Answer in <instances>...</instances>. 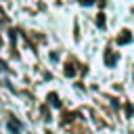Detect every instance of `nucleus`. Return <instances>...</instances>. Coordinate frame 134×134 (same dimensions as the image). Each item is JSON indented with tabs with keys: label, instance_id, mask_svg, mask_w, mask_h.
<instances>
[{
	"label": "nucleus",
	"instance_id": "nucleus-1",
	"mask_svg": "<svg viewBox=\"0 0 134 134\" xmlns=\"http://www.w3.org/2000/svg\"><path fill=\"white\" fill-rule=\"evenodd\" d=\"M8 128L13 130V134H19V130H21V126H19V121H17V119H13V117L8 119Z\"/></svg>",
	"mask_w": 134,
	"mask_h": 134
},
{
	"label": "nucleus",
	"instance_id": "nucleus-2",
	"mask_svg": "<svg viewBox=\"0 0 134 134\" xmlns=\"http://www.w3.org/2000/svg\"><path fill=\"white\" fill-rule=\"evenodd\" d=\"M130 40H132L130 31H121V36L117 38V42H119V44H126V42H130Z\"/></svg>",
	"mask_w": 134,
	"mask_h": 134
},
{
	"label": "nucleus",
	"instance_id": "nucleus-3",
	"mask_svg": "<svg viewBox=\"0 0 134 134\" xmlns=\"http://www.w3.org/2000/svg\"><path fill=\"white\" fill-rule=\"evenodd\" d=\"M48 100H50V105H52V107H59V105H61V100L57 98V94H54V92H50V94H48Z\"/></svg>",
	"mask_w": 134,
	"mask_h": 134
},
{
	"label": "nucleus",
	"instance_id": "nucleus-4",
	"mask_svg": "<svg viewBox=\"0 0 134 134\" xmlns=\"http://www.w3.org/2000/svg\"><path fill=\"white\" fill-rule=\"evenodd\" d=\"M96 25H98V27H105V15H103V13L96 17Z\"/></svg>",
	"mask_w": 134,
	"mask_h": 134
},
{
	"label": "nucleus",
	"instance_id": "nucleus-5",
	"mask_svg": "<svg viewBox=\"0 0 134 134\" xmlns=\"http://www.w3.org/2000/svg\"><path fill=\"white\" fill-rule=\"evenodd\" d=\"M105 61H107L109 65H113V63L117 61V57H115V54H109V52H107V57H105Z\"/></svg>",
	"mask_w": 134,
	"mask_h": 134
},
{
	"label": "nucleus",
	"instance_id": "nucleus-6",
	"mask_svg": "<svg viewBox=\"0 0 134 134\" xmlns=\"http://www.w3.org/2000/svg\"><path fill=\"white\" fill-rule=\"evenodd\" d=\"M73 73H75V71H73V67H71V65H67V67H65V75H69V77H71Z\"/></svg>",
	"mask_w": 134,
	"mask_h": 134
},
{
	"label": "nucleus",
	"instance_id": "nucleus-7",
	"mask_svg": "<svg viewBox=\"0 0 134 134\" xmlns=\"http://www.w3.org/2000/svg\"><path fill=\"white\" fill-rule=\"evenodd\" d=\"M80 2H82V4H92L94 0H80Z\"/></svg>",
	"mask_w": 134,
	"mask_h": 134
},
{
	"label": "nucleus",
	"instance_id": "nucleus-8",
	"mask_svg": "<svg viewBox=\"0 0 134 134\" xmlns=\"http://www.w3.org/2000/svg\"><path fill=\"white\" fill-rule=\"evenodd\" d=\"M0 46H2V38H0Z\"/></svg>",
	"mask_w": 134,
	"mask_h": 134
}]
</instances>
